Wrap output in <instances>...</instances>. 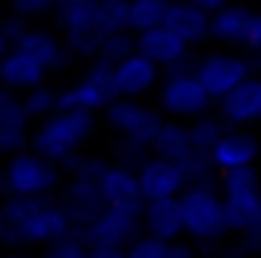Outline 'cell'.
Returning <instances> with one entry per match:
<instances>
[{
  "label": "cell",
  "instance_id": "f1b7e54d",
  "mask_svg": "<svg viewBox=\"0 0 261 258\" xmlns=\"http://www.w3.org/2000/svg\"><path fill=\"white\" fill-rule=\"evenodd\" d=\"M127 7L130 0H100V34H114V31H130L127 27Z\"/></svg>",
  "mask_w": 261,
  "mask_h": 258
},
{
  "label": "cell",
  "instance_id": "e0dca14e",
  "mask_svg": "<svg viewBox=\"0 0 261 258\" xmlns=\"http://www.w3.org/2000/svg\"><path fill=\"white\" fill-rule=\"evenodd\" d=\"M164 24L174 34H181L188 44H201V40L211 37V10L198 7L191 0H168Z\"/></svg>",
  "mask_w": 261,
  "mask_h": 258
},
{
  "label": "cell",
  "instance_id": "cb8c5ba5",
  "mask_svg": "<svg viewBox=\"0 0 261 258\" xmlns=\"http://www.w3.org/2000/svg\"><path fill=\"white\" fill-rule=\"evenodd\" d=\"M130 51H138V34H134V31L100 34V47H97V57H94V61L117 64V61H124Z\"/></svg>",
  "mask_w": 261,
  "mask_h": 258
},
{
  "label": "cell",
  "instance_id": "7c38bea8",
  "mask_svg": "<svg viewBox=\"0 0 261 258\" xmlns=\"http://www.w3.org/2000/svg\"><path fill=\"white\" fill-rule=\"evenodd\" d=\"M218 114L228 128H248L261 121V74H248L231 94L218 101Z\"/></svg>",
  "mask_w": 261,
  "mask_h": 258
},
{
  "label": "cell",
  "instance_id": "30bf717a",
  "mask_svg": "<svg viewBox=\"0 0 261 258\" xmlns=\"http://www.w3.org/2000/svg\"><path fill=\"white\" fill-rule=\"evenodd\" d=\"M138 178H141V191L144 201H158V198H177L188 188V175L185 168L171 158L161 154H147L138 165Z\"/></svg>",
  "mask_w": 261,
  "mask_h": 258
},
{
  "label": "cell",
  "instance_id": "6da1fadb",
  "mask_svg": "<svg viewBox=\"0 0 261 258\" xmlns=\"http://www.w3.org/2000/svg\"><path fill=\"white\" fill-rule=\"evenodd\" d=\"M74 231L67 205L54 195H4L0 198V248H31Z\"/></svg>",
  "mask_w": 261,
  "mask_h": 258
},
{
  "label": "cell",
  "instance_id": "9a60e30c",
  "mask_svg": "<svg viewBox=\"0 0 261 258\" xmlns=\"http://www.w3.org/2000/svg\"><path fill=\"white\" fill-rule=\"evenodd\" d=\"M47 77H50V67L44 61H37L34 54L20 51V47H10L7 57L0 61V81L20 94L37 87V84H47Z\"/></svg>",
  "mask_w": 261,
  "mask_h": 258
},
{
  "label": "cell",
  "instance_id": "4316f807",
  "mask_svg": "<svg viewBox=\"0 0 261 258\" xmlns=\"http://www.w3.org/2000/svg\"><path fill=\"white\" fill-rule=\"evenodd\" d=\"M23 104H27L34 121H40V118H47V114H54L61 107V91L47 87V84H37L31 91H23Z\"/></svg>",
  "mask_w": 261,
  "mask_h": 258
},
{
  "label": "cell",
  "instance_id": "5bb4252c",
  "mask_svg": "<svg viewBox=\"0 0 261 258\" xmlns=\"http://www.w3.org/2000/svg\"><path fill=\"white\" fill-rule=\"evenodd\" d=\"M138 51L147 54L161 71H168V67H174V64L188 61L191 44H188L181 34L171 31L168 24H158V27H147V31L138 34Z\"/></svg>",
  "mask_w": 261,
  "mask_h": 258
},
{
  "label": "cell",
  "instance_id": "7a4b0ae2",
  "mask_svg": "<svg viewBox=\"0 0 261 258\" xmlns=\"http://www.w3.org/2000/svg\"><path fill=\"white\" fill-rule=\"evenodd\" d=\"M104 124L121 137L114 148L117 161H127V165L138 168L151 154V145L161 131L164 118L161 111L141 104V98H114L104 107Z\"/></svg>",
  "mask_w": 261,
  "mask_h": 258
},
{
  "label": "cell",
  "instance_id": "7bdbcfd3",
  "mask_svg": "<svg viewBox=\"0 0 261 258\" xmlns=\"http://www.w3.org/2000/svg\"><path fill=\"white\" fill-rule=\"evenodd\" d=\"M218 258H254V255H248V251H241V248H231V251H224V255H218Z\"/></svg>",
  "mask_w": 261,
  "mask_h": 258
},
{
  "label": "cell",
  "instance_id": "d6986e66",
  "mask_svg": "<svg viewBox=\"0 0 261 258\" xmlns=\"http://www.w3.org/2000/svg\"><path fill=\"white\" fill-rule=\"evenodd\" d=\"M14 47L34 54V57L44 61L50 71H61V67H67V64L74 61L70 51H67V44H64V37H57L54 31H44V27H27V31L14 40Z\"/></svg>",
  "mask_w": 261,
  "mask_h": 258
},
{
  "label": "cell",
  "instance_id": "7402d4cb",
  "mask_svg": "<svg viewBox=\"0 0 261 258\" xmlns=\"http://www.w3.org/2000/svg\"><path fill=\"white\" fill-rule=\"evenodd\" d=\"M248 20H251V10H248V7L228 4V7H221V10H215V14H211V37L221 40V44L241 47L245 31H248Z\"/></svg>",
  "mask_w": 261,
  "mask_h": 258
},
{
  "label": "cell",
  "instance_id": "f546056e",
  "mask_svg": "<svg viewBox=\"0 0 261 258\" xmlns=\"http://www.w3.org/2000/svg\"><path fill=\"white\" fill-rule=\"evenodd\" d=\"M168 245L171 242H164V238H154V235H147V231H141V235L124 248V258H164L168 255Z\"/></svg>",
  "mask_w": 261,
  "mask_h": 258
},
{
  "label": "cell",
  "instance_id": "83f0119b",
  "mask_svg": "<svg viewBox=\"0 0 261 258\" xmlns=\"http://www.w3.org/2000/svg\"><path fill=\"white\" fill-rule=\"evenodd\" d=\"M44 258H91V242L74 228V231H67L64 238L47 245Z\"/></svg>",
  "mask_w": 261,
  "mask_h": 258
},
{
  "label": "cell",
  "instance_id": "d590c367",
  "mask_svg": "<svg viewBox=\"0 0 261 258\" xmlns=\"http://www.w3.org/2000/svg\"><path fill=\"white\" fill-rule=\"evenodd\" d=\"M91 258H124V248H117V245H91Z\"/></svg>",
  "mask_w": 261,
  "mask_h": 258
},
{
  "label": "cell",
  "instance_id": "8fae6325",
  "mask_svg": "<svg viewBox=\"0 0 261 258\" xmlns=\"http://www.w3.org/2000/svg\"><path fill=\"white\" fill-rule=\"evenodd\" d=\"M100 198H104V205L144 212V191H141L138 168L127 165V161H117V158L108 161L104 175H100Z\"/></svg>",
  "mask_w": 261,
  "mask_h": 258
},
{
  "label": "cell",
  "instance_id": "44dd1931",
  "mask_svg": "<svg viewBox=\"0 0 261 258\" xmlns=\"http://www.w3.org/2000/svg\"><path fill=\"white\" fill-rule=\"evenodd\" d=\"M191 151H194L191 124H181V118L164 121L158 137H154V145H151V154H161V158H171V161H185Z\"/></svg>",
  "mask_w": 261,
  "mask_h": 258
},
{
  "label": "cell",
  "instance_id": "5b68a950",
  "mask_svg": "<svg viewBox=\"0 0 261 258\" xmlns=\"http://www.w3.org/2000/svg\"><path fill=\"white\" fill-rule=\"evenodd\" d=\"M64 188V165L27 148L7 158V195H57Z\"/></svg>",
  "mask_w": 261,
  "mask_h": 258
},
{
  "label": "cell",
  "instance_id": "2e32d148",
  "mask_svg": "<svg viewBox=\"0 0 261 258\" xmlns=\"http://www.w3.org/2000/svg\"><path fill=\"white\" fill-rule=\"evenodd\" d=\"M258 154H261V141H258V137H251L248 131H238V128L224 131L221 141L211 148V161H215L218 175H221V171H228V168L254 165V161H258Z\"/></svg>",
  "mask_w": 261,
  "mask_h": 258
},
{
  "label": "cell",
  "instance_id": "ffe728a7",
  "mask_svg": "<svg viewBox=\"0 0 261 258\" xmlns=\"http://www.w3.org/2000/svg\"><path fill=\"white\" fill-rule=\"evenodd\" d=\"M54 17L61 34H100V0H67Z\"/></svg>",
  "mask_w": 261,
  "mask_h": 258
},
{
  "label": "cell",
  "instance_id": "ba28073f",
  "mask_svg": "<svg viewBox=\"0 0 261 258\" xmlns=\"http://www.w3.org/2000/svg\"><path fill=\"white\" fill-rule=\"evenodd\" d=\"M77 231H81L91 245H117V248H127V245L144 231V221H141L138 208L104 205L87 225L77 228Z\"/></svg>",
  "mask_w": 261,
  "mask_h": 258
},
{
  "label": "cell",
  "instance_id": "3957f363",
  "mask_svg": "<svg viewBox=\"0 0 261 258\" xmlns=\"http://www.w3.org/2000/svg\"><path fill=\"white\" fill-rule=\"evenodd\" d=\"M94 114L97 111H84V107H57L54 114L40 118V124L31 131V148L64 165L74 154H81V148L94 137V128H97Z\"/></svg>",
  "mask_w": 261,
  "mask_h": 258
},
{
  "label": "cell",
  "instance_id": "8d00e7d4",
  "mask_svg": "<svg viewBox=\"0 0 261 258\" xmlns=\"http://www.w3.org/2000/svg\"><path fill=\"white\" fill-rule=\"evenodd\" d=\"M164 258H198V255H194V251L188 248V245L171 242V245H168V255H164Z\"/></svg>",
  "mask_w": 261,
  "mask_h": 258
},
{
  "label": "cell",
  "instance_id": "4fadbf2b",
  "mask_svg": "<svg viewBox=\"0 0 261 258\" xmlns=\"http://www.w3.org/2000/svg\"><path fill=\"white\" fill-rule=\"evenodd\" d=\"M158 77H161V67L141 51H130L124 61L114 64V84L121 98H144L147 91L158 87Z\"/></svg>",
  "mask_w": 261,
  "mask_h": 258
},
{
  "label": "cell",
  "instance_id": "60d3db41",
  "mask_svg": "<svg viewBox=\"0 0 261 258\" xmlns=\"http://www.w3.org/2000/svg\"><path fill=\"white\" fill-rule=\"evenodd\" d=\"M10 47H14V44H10V37H7L4 31H0V61L7 57V51H10Z\"/></svg>",
  "mask_w": 261,
  "mask_h": 258
},
{
  "label": "cell",
  "instance_id": "ac0fdd59",
  "mask_svg": "<svg viewBox=\"0 0 261 258\" xmlns=\"http://www.w3.org/2000/svg\"><path fill=\"white\" fill-rule=\"evenodd\" d=\"M144 231L164 242H177L185 235V215H181V198H158V201H144Z\"/></svg>",
  "mask_w": 261,
  "mask_h": 258
},
{
  "label": "cell",
  "instance_id": "d4e9b609",
  "mask_svg": "<svg viewBox=\"0 0 261 258\" xmlns=\"http://www.w3.org/2000/svg\"><path fill=\"white\" fill-rule=\"evenodd\" d=\"M224 131H228V124L221 121V114H218V118H215V114H198V118L191 121V141H194L198 151L211 154V148L221 141Z\"/></svg>",
  "mask_w": 261,
  "mask_h": 258
},
{
  "label": "cell",
  "instance_id": "484cf974",
  "mask_svg": "<svg viewBox=\"0 0 261 258\" xmlns=\"http://www.w3.org/2000/svg\"><path fill=\"white\" fill-rule=\"evenodd\" d=\"M31 111L23 104V94L7 87L0 81V124H17V128H31Z\"/></svg>",
  "mask_w": 261,
  "mask_h": 258
},
{
  "label": "cell",
  "instance_id": "74e56055",
  "mask_svg": "<svg viewBox=\"0 0 261 258\" xmlns=\"http://www.w3.org/2000/svg\"><path fill=\"white\" fill-rule=\"evenodd\" d=\"M191 4H198V7H204V10H211V14H215V10L228 7L231 0H191Z\"/></svg>",
  "mask_w": 261,
  "mask_h": 258
},
{
  "label": "cell",
  "instance_id": "e575fe53",
  "mask_svg": "<svg viewBox=\"0 0 261 258\" xmlns=\"http://www.w3.org/2000/svg\"><path fill=\"white\" fill-rule=\"evenodd\" d=\"M238 248L248 251V255H261V225L248 228V231H238Z\"/></svg>",
  "mask_w": 261,
  "mask_h": 258
},
{
  "label": "cell",
  "instance_id": "b9f144b4",
  "mask_svg": "<svg viewBox=\"0 0 261 258\" xmlns=\"http://www.w3.org/2000/svg\"><path fill=\"white\" fill-rule=\"evenodd\" d=\"M0 258H44V255H34V251H7V255Z\"/></svg>",
  "mask_w": 261,
  "mask_h": 258
},
{
  "label": "cell",
  "instance_id": "8992f818",
  "mask_svg": "<svg viewBox=\"0 0 261 258\" xmlns=\"http://www.w3.org/2000/svg\"><path fill=\"white\" fill-rule=\"evenodd\" d=\"M158 101L161 111L181 121H194L198 114H207V107L215 104L207 87L201 84V77L194 74V67L185 71H164V81L158 87Z\"/></svg>",
  "mask_w": 261,
  "mask_h": 258
},
{
  "label": "cell",
  "instance_id": "ee69618b",
  "mask_svg": "<svg viewBox=\"0 0 261 258\" xmlns=\"http://www.w3.org/2000/svg\"><path fill=\"white\" fill-rule=\"evenodd\" d=\"M50 4H54V7H61V4H67V0H50Z\"/></svg>",
  "mask_w": 261,
  "mask_h": 258
},
{
  "label": "cell",
  "instance_id": "9c48e42d",
  "mask_svg": "<svg viewBox=\"0 0 261 258\" xmlns=\"http://www.w3.org/2000/svg\"><path fill=\"white\" fill-rule=\"evenodd\" d=\"M194 74L201 77V84L207 87L211 101L218 104L224 94H231L248 74H251V64H248V57L218 51V54H204L201 61H194Z\"/></svg>",
  "mask_w": 261,
  "mask_h": 258
},
{
  "label": "cell",
  "instance_id": "603a6c76",
  "mask_svg": "<svg viewBox=\"0 0 261 258\" xmlns=\"http://www.w3.org/2000/svg\"><path fill=\"white\" fill-rule=\"evenodd\" d=\"M164 14H168V0H130L127 27L134 34H141V31H147V27L164 24Z\"/></svg>",
  "mask_w": 261,
  "mask_h": 258
},
{
  "label": "cell",
  "instance_id": "d6a6232c",
  "mask_svg": "<svg viewBox=\"0 0 261 258\" xmlns=\"http://www.w3.org/2000/svg\"><path fill=\"white\" fill-rule=\"evenodd\" d=\"M54 10L50 0H10V14L23 17V20H37V17H47Z\"/></svg>",
  "mask_w": 261,
  "mask_h": 258
},
{
  "label": "cell",
  "instance_id": "ab89813d",
  "mask_svg": "<svg viewBox=\"0 0 261 258\" xmlns=\"http://www.w3.org/2000/svg\"><path fill=\"white\" fill-rule=\"evenodd\" d=\"M248 64H251V74H261V51H251Z\"/></svg>",
  "mask_w": 261,
  "mask_h": 258
},
{
  "label": "cell",
  "instance_id": "4dcf8cb0",
  "mask_svg": "<svg viewBox=\"0 0 261 258\" xmlns=\"http://www.w3.org/2000/svg\"><path fill=\"white\" fill-rule=\"evenodd\" d=\"M31 148V128H17V124H0V158H10L17 151Z\"/></svg>",
  "mask_w": 261,
  "mask_h": 258
},
{
  "label": "cell",
  "instance_id": "1f68e13d",
  "mask_svg": "<svg viewBox=\"0 0 261 258\" xmlns=\"http://www.w3.org/2000/svg\"><path fill=\"white\" fill-rule=\"evenodd\" d=\"M241 188H258V168L254 165L221 171V191H241Z\"/></svg>",
  "mask_w": 261,
  "mask_h": 258
},
{
  "label": "cell",
  "instance_id": "f35d334b",
  "mask_svg": "<svg viewBox=\"0 0 261 258\" xmlns=\"http://www.w3.org/2000/svg\"><path fill=\"white\" fill-rule=\"evenodd\" d=\"M7 195V158H0V198Z\"/></svg>",
  "mask_w": 261,
  "mask_h": 258
},
{
  "label": "cell",
  "instance_id": "277c9868",
  "mask_svg": "<svg viewBox=\"0 0 261 258\" xmlns=\"http://www.w3.org/2000/svg\"><path fill=\"white\" fill-rule=\"evenodd\" d=\"M181 215H185V235L194 242H221L231 231L224 191L215 181H198L181 191Z\"/></svg>",
  "mask_w": 261,
  "mask_h": 258
},
{
  "label": "cell",
  "instance_id": "52a82bcc",
  "mask_svg": "<svg viewBox=\"0 0 261 258\" xmlns=\"http://www.w3.org/2000/svg\"><path fill=\"white\" fill-rule=\"evenodd\" d=\"M117 94L114 84V64L108 61H91L84 74L74 84H67L61 91V107H84V111H104Z\"/></svg>",
  "mask_w": 261,
  "mask_h": 258
},
{
  "label": "cell",
  "instance_id": "836d02e7",
  "mask_svg": "<svg viewBox=\"0 0 261 258\" xmlns=\"http://www.w3.org/2000/svg\"><path fill=\"white\" fill-rule=\"evenodd\" d=\"M241 47H245L248 54H251V51H261V14H251V20H248V31H245V40H241Z\"/></svg>",
  "mask_w": 261,
  "mask_h": 258
}]
</instances>
